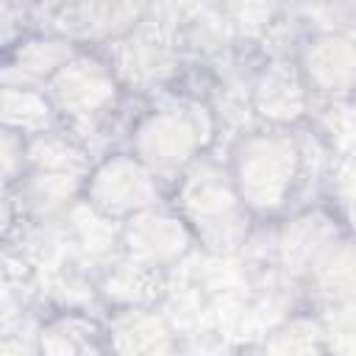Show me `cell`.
Wrapping results in <instances>:
<instances>
[{
    "label": "cell",
    "instance_id": "16",
    "mask_svg": "<svg viewBox=\"0 0 356 356\" xmlns=\"http://www.w3.org/2000/svg\"><path fill=\"white\" fill-rule=\"evenodd\" d=\"M128 64L136 78L159 81L172 67L170 42L161 33H147L139 28L134 36V44H128Z\"/></svg>",
    "mask_w": 356,
    "mask_h": 356
},
{
    "label": "cell",
    "instance_id": "11",
    "mask_svg": "<svg viewBox=\"0 0 356 356\" xmlns=\"http://www.w3.org/2000/svg\"><path fill=\"white\" fill-rule=\"evenodd\" d=\"M39 356H106L108 331H100L97 323L81 314H61L42 325L36 337Z\"/></svg>",
    "mask_w": 356,
    "mask_h": 356
},
{
    "label": "cell",
    "instance_id": "9",
    "mask_svg": "<svg viewBox=\"0 0 356 356\" xmlns=\"http://www.w3.org/2000/svg\"><path fill=\"white\" fill-rule=\"evenodd\" d=\"M300 72L309 89L317 92H348L356 86V42L342 33L314 36L300 61Z\"/></svg>",
    "mask_w": 356,
    "mask_h": 356
},
{
    "label": "cell",
    "instance_id": "2",
    "mask_svg": "<svg viewBox=\"0 0 356 356\" xmlns=\"http://www.w3.org/2000/svg\"><path fill=\"white\" fill-rule=\"evenodd\" d=\"M195 239L209 248H234L245 234V203L239 200L231 175L211 161H195L181 175L178 209Z\"/></svg>",
    "mask_w": 356,
    "mask_h": 356
},
{
    "label": "cell",
    "instance_id": "7",
    "mask_svg": "<svg viewBox=\"0 0 356 356\" xmlns=\"http://www.w3.org/2000/svg\"><path fill=\"white\" fill-rule=\"evenodd\" d=\"M309 100V83L300 67L289 61L267 64L253 81V108L273 128L289 125L303 117Z\"/></svg>",
    "mask_w": 356,
    "mask_h": 356
},
{
    "label": "cell",
    "instance_id": "12",
    "mask_svg": "<svg viewBox=\"0 0 356 356\" xmlns=\"http://www.w3.org/2000/svg\"><path fill=\"white\" fill-rule=\"evenodd\" d=\"M72 56L75 50L67 39H33L22 44L17 58L8 64L6 83L33 86V89H39V83L47 86Z\"/></svg>",
    "mask_w": 356,
    "mask_h": 356
},
{
    "label": "cell",
    "instance_id": "19",
    "mask_svg": "<svg viewBox=\"0 0 356 356\" xmlns=\"http://www.w3.org/2000/svg\"><path fill=\"white\" fill-rule=\"evenodd\" d=\"M248 356H264V353H261V350H259V353H248Z\"/></svg>",
    "mask_w": 356,
    "mask_h": 356
},
{
    "label": "cell",
    "instance_id": "17",
    "mask_svg": "<svg viewBox=\"0 0 356 356\" xmlns=\"http://www.w3.org/2000/svg\"><path fill=\"white\" fill-rule=\"evenodd\" d=\"M22 164H25V134H17V131L6 128L3 131V172H6V184L17 181L14 175H17V167L22 172Z\"/></svg>",
    "mask_w": 356,
    "mask_h": 356
},
{
    "label": "cell",
    "instance_id": "13",
    "mask_svg": "<svg viewBox=\"0 0 356 356\" xmlns=\"http://www.w3.org/2000/svg\"><path fill=\"white\" fill-rule=\"evenodd\" d=\"M264 356H331L325 325L312 314H295L275 325L261 345Z\"/></svg>",
    "mask_w": 356,
    "mask_h": 356
},
{
    "label": "cell",
    "instance_id": "5",
    "mask_svg": "<svg viewBox=\"0 0 356 356\" xmlns=\"http://www.w3.org/2000/svg\"><path fill=\"white\" fill-rule=\"evenodd\" d=\"M192 242L195 234L178 211L147 209L122 222V248L128 261L147 270L170 267L192 248Z\"/></svg>",
    "mask_w": 356,
    "mask_h": 356
},
{
    "label": "cell",
    "instance_id": "10",
    "mask_svg": "<svg viewBox=\"0 0 356 356\" xmlns=\"http://www.w3.org/2000/svg\"><path fill=\"white\" fill-rule=\"evenodd\" d=\"M312 289L328 306H348L356 300V242L334 236L306 270Z\"/></svg>",
    "mask_w": 356,
    "mask_h": 356
},
{
    "label": "cell",
    "instance_id": "18",
    "mask_svg": "<svg viewBox=\"0 0 356 356\" xmlns=\"http://www.w3.org/2000/svg\"><path fill=\"white\" fill-rule=\"evenodd\" d=\"M3 356H39V350H36V345L28 348V345L17 342L14 337H6L3 339Z\"/></svg>",
    "mask_w": 356,
    "mask_h": 356
},
{
    "label": "cell",
    "instance_id": "8",
    "mask_svg": "<svg viewBox=\"0 0 356 356\" xmlns=\"http://www.w3.org/2000/svg\"><path fill=\"white\" fill-rule=\"evenodd\" d=\"M106 331L114 356H172L175 348L170 323L150 306L120 309Z\"/></svg>",
    "mask_w": 356,
    "mask_h": 356
},
{
    "label": "cell",
    "instance_id": "4",
    "mask_svg": "<svg viewBox=\"0 0 356 356\" xmlns=\"http://www.w3.org/2000/svg\"><path fill=\"white\" fill-rule=\"evenodd\" d=\"M83 197L86 206L106 220H131L134 214L156 209L159 186L156 175L136 156H111L89 172Z\"/></svg>",
    "mask_w": 356,
    "mask_h": 356
},
{
    "label": "cell",
    "instance_id": "14",
    "mask_svg": "<svg viewBox=\"0 0 356 356\" xmlns=\"http://www.w3.org/2000/svg\"><path fill=\"white\" fill-rule=\"evenodd\" d=\"M145 6H70L67 14L75 17L72 25L81 28L83 36L92 39H111V36H125L134 33L142 25Z\"/></svg>",
    "mask_w": 356,
    "mask_h": 356
},
{
    "label": "cell",
    "instance_id": "6",
    "mask_svg": "<svg viewBox=\"0 0 356 356\" xmlns=\"http://www.w3.org/2000/svg\"><path fill=\"white\" fill-rule=\"evenodd\" d=\"M114 75L100 61L78 53L47 83L50 103L75 117H92L106 111L114 103Z\"/></svg>",
    "mask_w": 356,
    "mask_h": 356
},
{
    "label": "cell",
    "instance_id": "1",
    "mask_svg": "<svg viewBox=\"0 0 356 356\" xmlns=\"http://www.w3.org/2000/svg\"><path fill=\"white\" fill-rule=\"evenodd\" d=\"M300 172V147L281 128L250 131L231 150V181L248 211L270 214L284 206Z\"/></svg>",
    "mask_w": 356,
    "mask_h": 356
},
{
    "label": "cell",
    "instance_id": "3",
    "mask_svg": "<svg viewBox=\"0 0 356 356\" xmlns=\"http://www.w3.org/2000/svg\"><path fill=\"white\" fill-rule=\"evenodd\" d=\"M197 108H156L134 128V156L153 172H186L203 147V122Z\"/></svg>",
    "mask_w": 356,
    "mask_h": 356
},
{
    "label": "cell",
    "instance_id": "15",
    "mask_svg": "<svg viewBox=\"0 0 356 356\" xmlns=\"http://www.w3.org/2000/svg\"><path fill=\"white\" fill-rule=\"evenodd\" d=\"M50 97L33 86H17V83H6L3 86V120L6 128L33 136V134H44L47 117H50Z\"/></svg>",
    "mask_w": 356,
    "mask_h": 356
}]
</instances>
